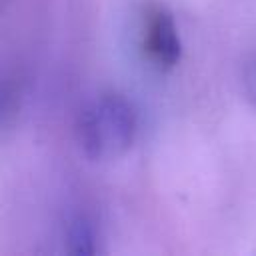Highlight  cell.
<instances>
[{"mask_svg": "<svg viewBox=\"0 0 256 256\" xmlns=\"http://www.w3.org/2000/svg\"><path fill=\"white\" fill-rule=\"evenodd\" d=\"M242 88L246 98L256 106V58L250 60L242 72Z\"/></svg>", "mask_w": 256, "mask_h": 256, "instance_id": "4", "label": "cell"}, {"mask_svg": "<svg viewBox=\"0 0 256 256\" xmlns=\"http://www.w3.org/2000/svg\"><path fill=\"white\" fill-rule=\"evenodd\" d=\"M76 134L82 152L90 160H110L134 144L138 114L124 96L104 94L82 110Z\"/></svg>", "mask_w": 256, "mask_h": 256, "instance_id": "1", "label": "cell"}, {"mask_svg": "<svg viewBox=\"0 0 256 256\" xmlns=\"http://www.w3.org/2000/svg\"><path fill=\"white\" fill-rule=\"evenodd\" d=\"M68 250L74 254H94L96 252V228L86 214H76L66 230Z\"/></svg>", "mask_w": 256, "mask_h": 256, "instance_id": "3", "label": "cell"}, {"mask_svg": "<svg viewBox=\"0 0 256 256\" xmlns=\"http://www.w3.org/2000/svg\"><path fill=\"white\" fill-rule=\"evenodd\" d=\"M142 50L146 58L160 70H170L180 60L182 44L178 28L174 24L172 14L160 4H152L144 12Z\"/></svg>", "mask_w": 256, "mask_h": 256, "instance_id": "2", "label": "cell"}]
</instances>
